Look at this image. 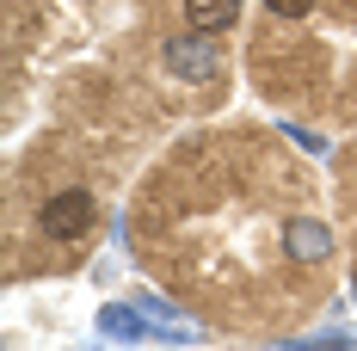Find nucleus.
<instances>
[{"mask_svg":"<svg viewBox=\"0 0 357 351\" xmlns=\"http://www.w3.org/2000/svg\"><path fill=\"white\" fill-rule=\"evenodd\" d=\"M37 228L50 234V241H80V234H93V191H56V197H43V210H37Z\"/></svg>","mask_w":357,"mask_h":351,"instance_id":"f257e3e1","label":"nucleus"},{"mask_svg":"<svg viewBox=\"0 0 357 351\" xmlns=\"http://www.w3.org/2000/svg\"><path fill=\"white\" fill-rule=\"evenodd\" d=\"M265 6H271V13H284V19H302L314 0H265Z\"/></svg>","mask_w":357,"mask_h":351,"instance_id":"39448f33","label":"nucleus"},{"mask_svg":"<svg viewBox=\"0 0 357 351\" xmlns=\"http://www.w3.org/2000/svg\"><path fill=\"white\" fill-rule=\"evenodd\" d=\"M185 19H191V31L215 37V31H228L241 19V0H185Z\"/></svg>","mask_w":357,"mask_h":351,"instance_id":"20e7f679","label":"nucleus"},{"mask_svg":"<svg viewBox=\"0 0 357 351\" xmlns=\"http://www.w3.org/2000/svg\"><path fill=\"white\" fill-rule=\"evenodd\" d=\"M284 246L302 259V265H321L326 253H333V234H326V222H308V216H296L284 228Z\"/></svg>","mask_w":357,"mask_h":351,"instance_id":"7ed1b4c3","label":"nucleus"},{"mask_svg":"<svg viewBox=\"0 0 357 351\" xmlns=\"http://www.w3.org/2000/svg\"><path fill=\"white\" fill-rule=\"evenodd\" d=\"M167 68H173V74H191V80H210V74H215V50L204 43V31H197V37H178V43H167Z\"/></svg>","mask_w":357,"mask_h":351,"instance_id":"f03ea898","label":"nucleus"}]
</instances>
